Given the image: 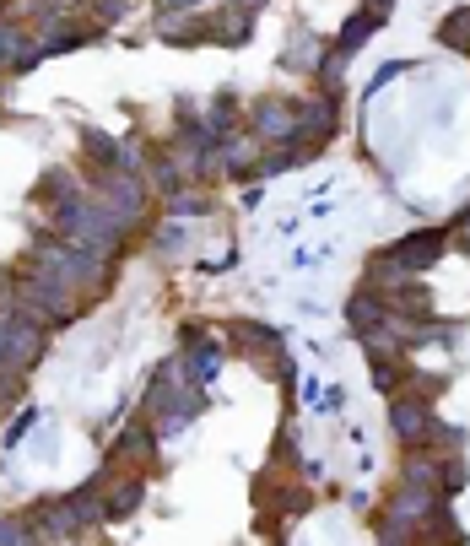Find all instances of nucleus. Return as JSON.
<instances>
[{
    "mask_svg": "<svg viewBox=\"0 0 470 546\" xmlns=\"http://www.w3.org/2000/svg\"><path fill=\"white\" fill-rule=\"evenodd\" d=\"M0 546H33L28 530L17 525V519H0Z\"/></svg>",
    "mask_w": 470,
    "mask_h": 546,
    "instance_id": "nucleus-11",
    "label": "nucleus"
},
{
    "mask_svg": "<svg viewBox=\"0 0 470 546\" xmlns=\"http://www.w3.org/2000/svg\"><path fill=\"white\" fill-rule=\"evenodd\" d=\"M379 314H384V309H379V298H368V292H362V298L352 303V325L362 330V336H368V330L379 325Z\"/></svg>",
    "mask_w": 470,
    "mask_h": 546,
    "instance_id": "nucleus-6",
    "label": "nucleus"
},
{
    "mask_svg": "<svg viewBox=\"0 0 470 546\" xmlns=\"http://www.w3.org/2000/svg\"><path fill=\"white\" fill-rule=\"evenodd\" d=\"M217 368H222V352H217V346H200V352H195V379L206 384Z\"/></svg>",
    "mask_w": 470,
    "mask_h": 546,
    "instance_id": "nucleus-8",
    "label": "nucleus"
},
{
    "mask_svg": "<svg viewBox=\"0 0 470 546\" xmlns=\"http://www.w3.org/2000/svg\"><path fill=\"white\" fill-rule=\"evenodd\" d=\"M141 492H146L141 482H125V487H119V498L109 503V519H125V514H136V509H141Z\"/></svg>",
    "mask_w": 470,
    "mask_h": 546,
    "instance_id": "nucleus-5",
    "label": "nucleus"
},
{
    "mask_svg": "<svg viewBox=\"0 0 470 546\" xmlns=\"http://www.w3.org/2000/svg\"><path fill=\"white\" fill-rule=\"evenodd\" d=\"M422 428H427V411L416 406V401H400V406H395V433H400V438H416Z\"/></svg>",
    "mask_w": 470,
    "mask_h": 546,
    "instance_id": "nucleus-3",
    "label": "nucleus"
},
{
    "mask_svg": "<svg viewBox=\"0 0 470 546\" xmlns=\"http://www.w3.org/2000/svg\"><path fill=\"white\" fill-rule=\"evenodd\" d=\"M179 6H195V0H168V11H179Z\"/></svg>",
    "mask_w": 470,
    "mask_h": 546,
    "instance_id": "nucleus-12",
    "label": "nucleus"
},
{
    "mask_svg": "<svg viewBox=\"0 0 470 546\" xmlns=\"http://www.w3.org/2000/svg\"><path fill=\"white\" fill-rule=\"evenodd\" d=\"M379 22H384V17H373V11H357V22H352V28L341 33V55H346V49H357L362 38H368L373 28H379Z\"/></svg>",
    "mask_w": 470,
    "mask_h": 546,
    "instance_id": "nucleus-4",
    "label": "nucleus"
},
{
    "mask_svg": "<svg viewBox=\"0 0 470 546\" xmlns=\"http://www.w3.org/2000/svg\"><path fill=\"white\" fill-rule=\"evenodd\" d=\"M260 130H271V136H281V130H292V114H287V109H276V103H271V109H260Z\"/></svg>",
    "mask_w": 470,
    "mask_h": 546,
    "instance_id": "nucleus-10",
    "label": "nucleus"
},
{
    "mask_svg": "<svg viewBox=\"0 0 470 546\" xmlns=\"http://www.w3.org/2000/svg\"><path fill=\"white\" fill-rule=\"evenodd\" d=\"M146 444H152V438H146L141 428H130L125 438H119V455H136V460H146V455H152V449H146Z\"/></svg>",
    "mask_w": 470,
    "mask_h": 546,
    "instance_id": "nucleus-9",
    "label": "nucleus"
},
{
    "mask_svg": "<svg viewBox=\"0 0 470 546\" xmlns=\"http://www.w3.org/2000/svg\"><path fill=\"white\" fill-rule=\"evenodd\" d=\"M438 249H443V233H416V238H406V244L389 249V265H400V271H422V265L438 260Z\"/></svg>",
    "mask_w": 470,
    "mask_h": 546,
    "instance_id": "nucleus-2",
    "label": "nucleus"
},
{
    "mask_svg": "<svg viewBox=\"0 0 470 546\" xmlns=\"http://www.w3.org/2000/svg\"><path fill=\"white\" fill-rule=\"evenodd\" d=\"M33 357H38V330H33V319H0V363L33 368Z\"/></svg>",
    "mask_w": 470,
    "mask_h": 546,
    "instance_id": "nucleus-1",
    "label": "nucleus"
},
{
    "mask_svg": "<svg viewBox=\"0 0 470 546\" xmlns=\"http://www.w3.org/2000/svg\"><path fill=\"white\" fill-rule=\"evenodd\" d=\"M87 152L98 157V163H109V168H119V157H125L109 136H98V130H87Z\"/></svg>",
    "mask_w": 470,
    "mask_h": 546,
    "instance_id": "nucleus-7",
    "label": "nucleus"
}]
</instances>
